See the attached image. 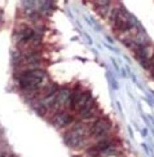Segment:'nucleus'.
I'll use <instances>...</instances> for the list:
<instances>
[{
  "instance_id": "nucleus-1",
  "label": "nucleus",
  "mask_w": 154,
  "mask_h": 157,
  "mask_svg": "<svg viewBox=\"0 0 154 157\" xmlns=\"http://www.w3.org/2000/svg\"><path fill=\"white\" fill-rule=\"evenodd\" d=\"M16 81L18 82L21 91L29 100H35L40 94L42 88L47 85L46 83V70L42 68H30L21 69L16 71Z\"/></svg>"
},
{
  "instance_id": "nucleus-2",
  "label": "nucleus",
  "mask_w": 154,
  "mask_h": 157,
  "mask_svg": "<svg viewBox=\"0 0 154 157\" xmlns=\"http://www.w3.org/2000/svg\"><path fill=\"white\" fill-rule=\"evenodd\" d=\"M90 122H75L71 128L64 134L65 143L71 148H84L90 139Z\"/></svg>"
},
{
  "instance_id": "nucleus-3",
  "label": "nucleus",
  "mask_w": 154,
  "mask_h": 157,
  "mask_svg": "<svg viewBox=\"0 0 154 157\" xmlns=\"http://www.w3.org/2000/svg\"><path fill=\"white\" fill-rule=\"evenodd\" d=\"M112 121L105 116H98L97 118H93L92 122H90V138H93L96 140H101L110 136L112 131Z\"/></svg>"
},
{
  "instance_id": "nucleus-4",
  "label": "nucleus",
  "mask_w": 154,
  "mask_h": 157,
  "mask_svg": "<svg viewBox=\"0 0 154 157\" xmlns=\"http://www.w3.org/2000/svg\"><path fill=\"white\" fill-rule=\"evenodd\" d=\"M49 122L58 128H64V127H68L70 125H74L76 122V118L73 113H69V112L64 110V112H58V113L51 116Z\"/></svg>"
}]
</instances>
